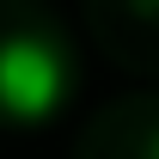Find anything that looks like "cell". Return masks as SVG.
Segmentation results:
<instances>
[{"label": "cell", "instance_id": "1", "mask_svg": "<svg viewBox=\"0 0 159 159\" xmlns=\"http://www.w3.org/2000/svg\"><path fill=\"white\" fill-rule=\"evenodd\" d=\"M67 104V55L49 37H6L0 43V110L19 122H43Z\"/></svg>", "mask_w": 159, "mask_h": 159}, {"label": "cell", "instance_id": "2", "mask_svg": "<svg viewBox=\"0 0 159 159\" xmlns=\"http://www.w3.org/2000/svg\"><path fill=\"white\" fill-rule=\"evenodd\" d=\"M147 159H159V135H153V141H147Z\"/></svg>", "mask_w": 159, "mask_h": 159}, {"label": "cell", "instance_id": "3", "mask_svg": "<svg viewBox=\"0 0 159 159\" xmlns=\"http://www.w3.org/2000/svg\"><path fill=\"white\" fill-rule=\"evenodd\" d=\"M141 6H159V0H141Z\"/></svg>", "mask_w": 159, "mask_h": 159}]
</instances>
